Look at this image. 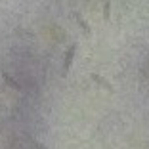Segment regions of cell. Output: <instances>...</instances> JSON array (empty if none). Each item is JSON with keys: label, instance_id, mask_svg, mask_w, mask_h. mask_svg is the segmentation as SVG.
I'll return each instance as SVG.
<instances>
[{"label": "cell", "instance_id": "7a4b0ae2", "mask_svg": "<svg viewBox=\"0 0 149 149\" xmlns=\"http://www.w3.org/2000/svg\"><path fill=\"white\" fill-rule=\"evenodd\" d=\"M73 17H74V21H77V23L80 25V29L84 31V35H86V36H90V27H88V23L82 19V15H80L79 12H73Z\"/></svg>", "mask_w": 149, "mask_h": 149}, {"label": "cell", "instance_id": "6da1fadb", "mask_svg": "<svg viewBox=\"0 0 149 149\" xmlns=\"http://www.w3.org/2000/svg\"><path fill=\"white\" fill-rule=\"evenodd\" d=\"M77 50H79V46H77V44H71L69 48H67L65 59H63V77H67V74H69L71 65H73V59H74V56H77Z\"/></svg>", "mask_w": 149, "mask_h": 149}, {"label": "cell", "instance_id": "277c9868", "mask_svg": "<svg viewBox=\"0 0 149 149\" xmlns=\"http://www.w3.org/2000/svg\"><path fill=\"white\" fill-rule=\"evenodd\" d=\"M103 21L105 23L111 21V0H105V2H103Z\"/></svg>", "mask_w": 149, "mask_h": 149}, {"label": "cell", "instance_id": "5b68a950", "mask_svg": "<svg viewBox=\"0 0 149 149\" xmlns=\"http://www.w3.org/2000/svg\"><path fill=\"white\" fill-rule=\"evenodd\" d=\"M2 77H4V79H6V82H10V84H12L13 88H19V84L15 82V80H12V79H10V77H8V74H6V73H2Z\"/></svg>", "mask_w": 149, "mask_h": 149}, {"label": "cell", "instance_id": "3957f363", "mask_svg": "<svg viewBox=\"0 0 149 149\" xmlns=\"http://www.w3.org/2000/svg\"><path fill=\"white\" fill-rule=\"evenodd\" d=\"M92 80H94V82H97V84H100V86H103V88H107V90H109V92H111V94H113V92H115V90H113V86H111V84H109V82H107V80H105V79H101L100 74H96V73H92Z\"/></svg>", "mask_w": 149, "mask_h": 149}, {"label": "cell", "instance_id": "8992f818", "mask_svg": "<svg viewBox=\"0 0 149 149\" xmlns=\"http://www.w3.org/2000/svg\"><path fill=\"white\" fill-rule=\"evenodd\" d=\"M33 143H35V147H36V149H48L44 143H40V141H33Z\"/></svg>", "mask_w": 149, "mask_h": 149}]
</instances>
